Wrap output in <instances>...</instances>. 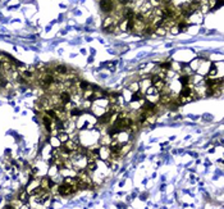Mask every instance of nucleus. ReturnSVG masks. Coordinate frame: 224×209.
Masks as SVG:
<instances>
[{
    "label": "nucleus",
    "mask_w": 224,
    "mask_h": 209,
    "mask_svg": "<svg viewBox=\"0 0 224 209\" xmlns=\"http://www.w3.org/2000/svg\"><path fill=\"white\" fill-rule=\"evenodd\" d=\"M100 8L104 13H111L114 10L113 0H100Z\"/></svg>",
    "instance_id": "obj_1"
},
{
    "label": "nucleus",
    "mask_w": 224,
    "mask_h": 209,
    "mask_svg": "<svg viewBox=\"0 0 224 209\" xmlns=\"http://www.w3.org/2000/svg\"><path fill=\"white\" fill-rule=\"evenodd\" d=\"M190 81H191V77L188 76V74H183V76H181V78H179V82L183 85V86L190 85Z\"/></svg>",
    "instance_id": "obj_2"
},
{
    "label": "nucleus",
    "mask_w": 224,
    "mask_h": 209,
    "mask_svg": "<svg viewBox=\"0 0 224 209\" xmlns=\"http://www.w3.org/2000/svg\"><path fill=\"white\" fill-rule=\"evenodd\" d=\"M223 5V0H218V3L213 6V9H218V8H220V6Z\"/></svg>",
    "instance_id": "obj_3"
},
{
    "label": "nucleus",
    "mask_w": 224,
    "mask_h": 209,
    "mask_svg": "<svg viewBox=\"0 0 224 209\" xmlns=\"http://www.w3.org/2000/svg\"><path fill=\"white\" fill-rule=\"evenodd\" d=\"M118 1H119V4H122V5H127L131 0H118Z\"/></svg>",
    "instance_id": "obj_4"
}]
</instances>
